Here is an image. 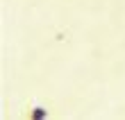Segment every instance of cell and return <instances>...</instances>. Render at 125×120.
I'll return each instance as SVG.
<instances>
[{
	"label": "cell",
	"mask_w": 125,
	"mask_h": 120,
	"mask_svg": "<svg viewBox=\"0 0 125 120\" xmlns=\"http://www.w3.org/2000/svg\"><path fill=\"white\" fill-rule=\"evenodd\" d=\"M27 118L30 120H46V118H50V111L46 107H41V104H34V107L27 109Z\"/></svg>",
	"instance_id": "cell-1"
}]
</instances>
